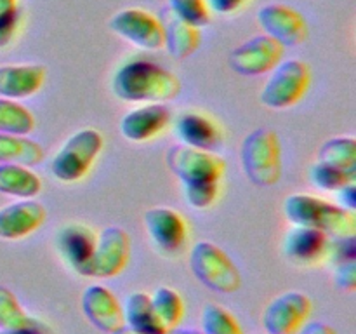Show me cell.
<instances>
[{
	"label": "cell",
	"mask_w": 356,
	"mask_h": 334,
	"mask_svg": "<svg viewBox=\"0 0 356 334\" xmlns=\"http://www.w3.org/2000/svg\"><path fill=\"white\" fill-rule=\"evenodd\" d=\"M111 90L125 103H167L181 93V82L163 66L139 58L118 66Z\"/></svg>",
	"instance_id": "obj_1"
},
{
	"label": "cell",
	"mask_w": 356,
	"mask_h": 334,
	"mask_svg": "<svg viewBox=\"0 0 356 334\" xmlns=\"http://www.w3.org/2000/svg\"><path fill=\"white\" fill-rule=\"evenodd\" d=\"M284 214L292 225L322 230L330 239L356 233V216L353 211H348L315 195L294 193L287 197L284 202Z\"/></svg>",
	"instance_id": "obj_2"
},
{
	"label": "cell",
	"mask_w": 356,
	"mask_h": 334,
	"mask_svg": "<svg viewBox=\"0 0 356 334\" xmlns=\"http://www.w3.org/2000/svg\"><path fill=\"white\" fill-rule=\"evenodd\" d=\"M240 162L252 184H277L282 177V146L277 132L268 127L250 131L240 146Z\"/></svg>",
	"instance_id": "obj_3"
},
{
	"label": "cell",
	"mask_w": 356,
	"mask_h": 334,
	"mask_svg": "<svg viewBox=\"0 0 356 334\" xmlns=\"http://www.w3.org/2000/svg\"><path fill=\"white\" fill-rule=\"evenodd\" d=\"M104 146L97 129L86 127L73 132L51 160L52 176L63 183H76L87 176Z\"/></svg>",
	"instance_id": "obj_4"
},
{
	"label": "cell",
	"mask_w": 356,
	"mask_h": 334,
	"mask_svg": "<svg viewBox=\"0 0 356 334\" xmlns=\"http://www.w3.org/2000/svg\"><path fill=\"white\" fill-rule=\"evenodd\" d=\"M190 268L198 282L221 294L236 292L242 285V275L235 261L209 240H200L191 247Z\"/></svg>",
	"instance_id": "obj_5"
},
{
	"label": "cell",
	"mask_w": 356,
	"mask_h": 334,
	"mask_svg": "<svg viewBox=\"0 0 356 334\" xmlns=\"http://www.w3.org/2000/svg\"><path fill=\"white\" fill-rule=\"evenodd\" d=\"M312 84V68L301 59L280 61L270 72L261 89L259 101L271 110H284L298 104L306 96Z\"/></svg>",
	"instance_id": "obj_6"
},
{
	"label": "cell",
	"mask_w": 356,
	"mask_h": 334,
	"mask_svg": "<svg viewBox=\"0 0 356 334\" xmlns=\"http://www.w3.org/2000/svg\"><path fill=\"white\" fill-rule=\"evenodd\" d=\"M131 257V237L120 226H108L96 237L92 256L83 268V277L110 278L124 271Z\"/></svg>",
	"instance_id": "obj_7"
},
{
	"label": "cell",
	"mask_w": 356,
	"mask_h": 334,
	"mask_svg": "<svg viewBox=\"0 0 356 334\" xmlns=\"http://www.w3.org/2000/svg\"><path fill=\"white\" fill-rule=\"evenodd\" d=\"M167 167L181 183L219 181L225 174V160L207 150L188 145H174L167 150Z\"/></svg>",
	"instance_id": "obj_8"
},
{
	"label": "cell",
	"mask_w": 356,
	"mask_h": 334,
	"mask_svg": "<svg viewBox=\"0 0 356 334\" xmlns=\"http://www.w3.org/2000/svg\"><path fill=\"white\" fill-rule=\"evenodd\" d=\"M313 301L299 291H287L275 296L263 312L266 334H298L312 315Z\"/></svg>",
	"instance_id": "obj_9"
},
{
	"label": "cell",
	"mask_w": 356,
	"mask_h": 334,
	"mask_svg": "<svg viewBox=\"0 0 356 334\" xmlns=\"http://www.w3.org/2000/svg\"><path fill=\"white\" fill-rule=\"evenodd\" d=\"M284 51V45L266 33L256 35L229 52L228 65L238 75L259 77L270 73L282 61Z\"/></svg>",
	"instance_id": "obj_10"
},
{
	"label": "cell",
	"mask_w": 356,
	"mask_h": 334,
	"mask_svg": "<svg viewBox=\"0 0 356 334\" xmlns=\"http://www.w3.org/2000/svg\"><path fill=\"white\" fill-rule=\"evenodd\" d=\"M110 30L136 47L159 51L163 47V26L160 17L138 7L118 10L110 19Z\"/></svg>",
	"instance_id": "obj_11"
},
{
	"label": "cell",
	"mask_w": 356,
	"mask_h": 334,
	"mask_svg": "<svg viewBox=\"0 0 356 334\" xmlns=\"http://www.w3.org/2000/svg\"><path fill=\"white\" fill-rule=\"evenodd\" d=\"M145 226L156 249L176 256L186 246L188 225L183 214L170 207H152L145 212Z\"/></svg>",
	"instance_id": "obj_12"
},
{
	"label": "cell",
	"mask_w": 356,
	"mask_h": 334,
	"mask_svg": "<svg viewBox=\"0 0 356 334\" xmlns=\"http://www.w3.org/2000/svg\"><path fill=\"white\" fill-rule=\"evenodd\" d=\"M257 21L268 37L284 47H296L308 37V24L302 14L285 3H266L259 9Z\"/></svg>",
	"instance_id": "obj_13"
},
{
	"label": "cell",
	"mask_w": 356,
	"mask_h": 334,
	"mask_svg": "<svg viewBox=\"0 0 356 334\" xmlns=\"http://www.w3.org/2000/svg\"><path fill=\"white\" fill-rule=\"evenodd\" d=\"M330 237L322 230L292 225L282 240L284 256L299 267H315L329 257Z\"/></svg>",
	"instance_id": "obj_14"
},
{
	"label": "cell",
	"mask_w": 356,
	"mask_h": 334,
	"mask_svg": "<svg viewBox=\"0 0 356 334\" xmlns=\"http://www.w3.org/2000/svg\"><path fill=\"white\" fill-rule=\"evenodd\" d=\"M82 312L86 319L101 333L111 334L125 326L124 312L117 296L101 284L87 285L80 298Z\"/></svg>",
	"instance_id": "obj_15"
},
{
	"label": "cell",
	"mask_w": 356,
	"mask_h": 334,
	"mask_svg": "<svg viewBox=\"0 0 356 334\" xmlns=\"http://www.w3.org/2000/svg\"><path fill=\"white\" fill-rule=\"evenodd\" d=\"M47 218V211L35 198H19L0 209V239L19 240L37 232Z\"/></svg>",
	"instance_id": "obj_16"
},
{
	"label": "cell",
	"mask_w": 356,
	"mask_h": 334,
	"mask_svg": "<svg viewBox=\"0 0 356 334\" xmlns=\"http://www.w3.org/2000/svg\"><path fill=\"white\" fill-rule=\"evenodd\" d=\"M170 122V111L163 103H146L127 111L120 120V132L132 143H146L162 134Z\"/></svg>",
	"instance_id": "obj_17"
},
{
	"label": "cell",
	"mask_w": 356,
	"mask_h": 334,
	"mask_svg": "<svg viewBox=\"0 0 356 334\" xmlns=\"http://www.w3.org/2000/svg\"><path fill=\"white\" fill-rule=\"evenodd\" d=\"M96 233L83 223H68L56 235V249L72 270L82 275L92 256Z\"/></svg>",
	"instance_id": "obj_18"
},
{
	"label": "cell",
	"mask_w": 356,
	"mask_h": 334,
	"mask_svg": "<svg viewBox=\"0 0 356 334\" xmlns=\"http://www.w3.org/2000/svg\"><path fill=\"white\" fill-rule=\"evenodd\" d=\"M45 82V66L26 65L0 66V97L26 100L37 94Z\"/></svg>",
	"instance_id": "obj_19"
},
{
	"label": "cell",
	"mask_w": 356,
	"mask_h": 334,
	"mask_svg": "<svg viewBox=\"0 0 356 334\" xmlns=\"http://www.w3.org/2000/svg\"><path fill=\"white\" fill-rule=\"evenodd\" d=\"M176 131L183 145L193 146V148L212 152L222 143V131L219 124L202 111H186L179 115L176 122Z\"/></svg>",
	"instance_id": "obj_20"
},
{
	"label": "cell",
	"mask_w": 356,
	"mask_h": 334,
	"mask_svg": "<svg viewBox=\"0 0 356 334\" xmlns=\"http://www.w3.org/2000/svg\"><path fill=\"white\" fill-rule=\"evenodd\" d=\"M160 21L163 26V47H167L169 54L179 61L193 56L200 45V28L179 19L169 9Z\"/></svg>",
	"instance_id": "obj_21"
},
{
	"label": "cell",
	"mask_w": 356,
	"mask_h": 334,
	"mask_svg": "<svg viewBox=\"0 0 356 334\" xmlns=\"http://www.w3.org/2000/svg\"><path fill=\"white\" fill-rule=\"evenodd\" d=\"M122 312H124L125 326L145 334H165V329L156 319L152 299L146 292L138 291L129 294L122 305Z\"/></svg>",
	"instance_id": "obj_22"
},
{
	"label": "cell",
	"mask_w": 356,
	"mask_h": 334,
	"mask_svg": "<svg viewBox=\"0 0 356 334\" xmlns=\"http://www.w3.org/2000/svg\"><path fill=\"white\" fill-rule=\"evenodd\" d=\"M42 190V180L26 166L0 164V193L17 198H35Z\"/></svg>",
	"instance_id": "obj_23"
},
{
	"label": "cell",
	"mask_w": 356,
	"mask_h": 334,
	"mask_svg": "<svg viewBox=\"0 0 356 334\" xmlns=\"http://www.w3.org/2000/svg\"><path fill=\"white\" fill-rule=\"evenodd\" d=\"M0 329L6 331H40L47 334V326L35 319L17 301L9 287L0 284Z\"/></svg>",
	"instance_id": "obj_24"
},
{
	"label": "cell",
	"mask_w": 356,
	"mask_h": 334,
	"mask_svg": "<svg viewBox=\"0 0 356 334\" xmlns=\"http://www.w3.org/2000/svg\"><path fill=\"white\" fill-rule=\"evenodd\" d=\"M45 152L40 143L28 136L0 134V164H17L33 167L44 160Z\"/></svg>",
	"instance_id": "obj_25"
},
{
	"label": "cell",
	"mask_w": 356,
	"mask_h": 334,
	"mask_svg": "<svg viewBox=\"0 0 356 334\" xmlns=\"http://www.w3.org/2000/svg\"><path fill=\"white\" fill-rule=\"evenodd\" d=\"M149 299H152L156 319L160 320L163 329L169 331L179 326L184 315V301L176 289L167 287V285L156 287L149 296Z\"/></svg>",
	"instance_id": "obj_26"
},
{
	"label": "cell",
	"mask_w": 356,
	"mask_h": 334,
	"mask_svg": "<svg viewBox=\"0 0 356 334\" xmlns=\"http://www.w3.org/2000/svg\"><path fill=\"white\" fill-rule=\"evenodd\" d=\"M318 162L356 174V141L351 136L330 138L320 146Z\"/></svg>",
	"instance_id": "obj_27"
},
{
	"label": "cell",
	"mask_w": 356,
	"mask_h": 334,
	"mask_svg": "<svg viewBox=\"0 0 356 334\" xmlns=\"http://www.w3.org/2000/svg\"><path fill=\"white\" fill-rule=\"evenodd\" d=\"M35 129V117L16 100L0 97V134L28 136Z\"/></svg>",
	"instance_id": "obj_28"
},
{
	"label": "cell",
	"mask_w": 356,
	"mask_h": 334,
	"mask_svg": "<svg viewBox=\"0 0 356 334\" xmlns=\"http://www.w3.org/2000/svg\"><path fill=\"white\" fill-rule=\"evenodd\" d=\"M200 322L204 334H243L236 317L225 306L214 303L204 306Z\"/></svg>",
	"instance_id": "obj_29"
},
{
	"label": "cell",
	"mask_w": 356,
	"mask_h": 334,
	"mask_svg": "<svg viewBox=\"0 0 356 334\" xmlns=\"http://www.w3.org/2000/svg\"><path fill=\"white\" fill-rule=\"evenodd\" d=\"M308 177L313 186H316L322 191H337L343 186H346L348 183L356 181V174L323 162L313 164L308 170Z\"/></svg>",
	"instance_id": "obj_30"
},
{
	"label": "cell",
	"mask_w": 356,
	"mask_h": 334,
	"mask_svg": "<svg viewBox=\"0 0 356 334\" xmlns=\"http://www.w3.org/2000/svg\"><path fill=\"white\" fill-rule=\"evenodd\" d=\"M169 10L197 28H204L211 21L207 0H169Z\"/></svg>",
	"instance_id": "obj_31"
},
{
	"label": "cell",
	"mask_w": 356,
	"mask_h": 334,
	"mask_svg": "<svg viewBox=\"0 0 356 334\" xmlns=\"http://www.w3.org/2000/svg\"><path fill=\"white\" fill-rule=\"evenodd\" d=\"M183 195L188 205L193 209H209L214 205L219 195V181H198L184 183Z\"/></svg>",
	"instance_id": "obj_32"
},
{
	"label": "cell",
	"mask_w": 356,
	"mask_h": 334,
	"mask_svg": "<svg viewBox=\"0 0 356 334\" xmlns=\"http://www.w3.org/2000/svg\"><path fill=\"white\" fill-rule=\"evenodd\" d=\"M329 257L334 264L350 263L356 261V239L355 235L339 237V239L330 240Z\"/></svg>",
	"instance_id": "obj_33"
},
{
	"label": "cell",
	"mask_w": 356,
	"mask_h": 334,
	"mask_svg": "<svg viewBox=\"0 0 356 334\" xmlns=\"http://www.w3.org/2000/svg\"><path fill=\"white\" fill-rule=\"evenodd\" d=\"M334 284L344 292H353L356 289V261L336 264L334 270Z\"/></svg>",
	"instance_id": "obj_34"
},
{
	"label": "cell",
	"mask_w": 356,
	"mask_h": 334,
	"mask_svg": "<svg viewBox=\"0 0 356 334\" xmlns=\"http://www.w3.org/2000/svg\"><path fill=\"white\" fill-rule=\"evenodd\" d=\"M19 10H16L13 14H6V16H0V49L7 47L14 40L17 30H19Z\"/></svg>",
	"instance_id": "obj_35"
},
{
	"label": "cell",
	"mask_w": 356,
	"mask_h": 334,
	"mask_svg": "<svg viewBox=\"0 0 356 334\" xmlns=\"http://www.w3.org/2000/svg\"><path fill=\"white\" fill-rule=\"evenodd\" d=\"M249 0H207V6L211 9V13L218 14H235L240 9L247 6Z\"/></svg>",
	"instance_id": "obj_36"
},
{
	"label": "cell",
	"mask_w": 356,
	"mask_h": 334,
	"mask_svg": "<svg viewBox=\"0 0 356 334\" xmlns=\"http://www.w3.org/2000/svg\"><path fill=\"white\" fill-rule=\"evenodd\" d=\"M337 193V200H339L341 207L348 209V211H353L356 209V184L348 183L346 186H343L341 190L336 191Z\"/></svg>",
	"instance_id": "obj_37"
},
{
	"label": "cell",
	"mask_w": 356,
	"mask_h": 334,
	"mask_svg": "<svg viewBox=\"0 0 356 334\" xmlns=\"http://www.w3.org/2000/svg\"><path fill=\"white\" fill-rule=\"evenodd\" d=\"M298 334H337L329 324L323 322H306L301 329L298 331Z\"/></svg>",
	"instance_id": "obj_38"
},
{
	"label": "cell",
	"mask_w": 356,
	"mask_h": 334,
	"mask_svg": "<svg viewBox=\"0 0 356 334\" xmlns=\"http://www.w3.org/2000/svg\"><path fill=\"white\" fill-rule=\"evenodd\" d=\"M19 10L17 7V0H0V16H6V14H13Z\"/></svg>",
	"instance_id": "obj_39"
},
{
	"label": "cell",
	"mask_w": 356,
	"mask_h": 334,
	"mask_svg": "<svg viewBox=\"0 0 356 334\" xmlns=\"http://www.w3.org/2000/svg\"><path fill=\"white\" fill-rule=\"evenodd\" d=\"M165 334H204L198 329H188V327H172V329L165 331Z\"/></svg>",
	"instance_id": "obj_40"
},
{
	"label": "cell",
	"mask_w": 356,
	"mask_h": 334,
	"mask_svg": "<svg viewBox=\"0 0 356 334\" xmlns=\"http://www.w3.org/2000/svg\"><path fill=\"white\" fill-rule=\"evenodd\" d=\"M111 334H145V333H141V331L132 329V327H129V326H122L120 329L113 331V333H111Z\"/></svg>",
	"instance_id": "obj_41"
},
{
	"label": "cell",
	"mask_w": 356,
	"mask_h": 334,
	"mask_svg": "<svg viewBox=\"0 0 356 334\" xmlns=\"http://www.w3.org/2000/svg\"><path fill=\"white\" fill-rule=\"evenodd\" d=\"M0 334H45V333H40V331H6V329H0Z\"/></svg>",
	"instance_id": "obj_42"
}]
</instances>
